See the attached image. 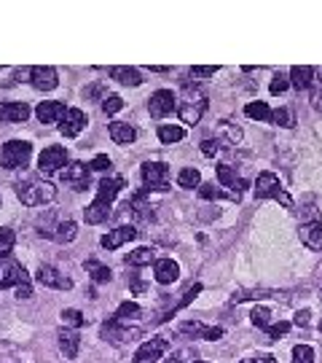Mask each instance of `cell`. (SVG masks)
I'll return each mask as SVG.
<instances>
[{"label": "cell", "mask_w": 322, "mask_h": 363, "mask_svg": "<svg viewBox=\"0 0 322 363\" xmlns=\"http://www.w3.org/2000/svg\"><path fill=\"white\" fill-rule=\"evenodd\" d=\"M124 186H126V180H124L121 175H113V178H105V180H100L94 202H92V205L84 210L86 224L97 226V224H102V221H108V215H110V208H113V199L119 197Z\"/></svg>", "instance_id": "obj_1"}, {"label": "cell", "mask_w": 322, "mask_h": 363, "mask_svg": "<svg viewBox=\"0 0 322 363\" xmlns=\"http://www.w3.org/2000/svg\"><path fill=\"white\" fill-rule=\"evenodd\" d=\"M17 199L22 205H27V208H41V205H46L51 202L54 197H57V189H54V183L49 180H41V178H27V180H19L17 186Z\"/></svg>", "instance_id": "obj_2"}, {"label": "cell", "mask_w": 322, "mask_h": 363, "mask_svg": "<svg viewBox=\"0 0 322 363\" xmlns=\"http://www.w3.org/2000/svg\"><path fill=\"white\" fill-rule=\"evenodd\" d=\"M8 288L17 291V299H30L33 296V280H30L27 269L19 261H8L6 272L0 277V291H8Z\"/></svg>", "instance_id": "obj_3"}, {"label": "cell", "mask_w": 322, "mask_h": 363, "mask_svg": "<svg viewBox=\"0 0 322 363\" xmlns=\"http://www.w3.org/2000/svg\"><path fill=\"white\" fill-rule=\"evenodd\" d=\"M186 97H183V103L177 105V116L183 119V124H199L204 116V111H207V94H204L199 87H193L191 92V84H186Z\"/></svg>", "instance_id": "obj_4"}, {"label": "cell", "mask_w": 322, "mask_h": 363, "mask_svg": "<svg viewBox=\"0 0 322 363\" xmlns=\"http://www.w3.org/2000/svg\"><path fill=\"white\" fill-rule=\"evenodd\" d=\"M30 156H33V145L27 140H8L0 148V164L6 170H24L30 164Z\"/></svg>", "instance_id": "obj_5"}, {"label": "cell", "mask_w": 322, "mask_h": 363, "mask_svg": "<svg viewBox=\"0 0 322 363\" xmlns=\"http://www.w3.org/2000/svg\"><path fill=\"white\" fill-rule=\"evenodd\" d=\"M253 194H255V199H277V202H282L285 208H293L290 194L279 186V178H277L274 173H261L258 175Z\"/></svg>", "instance_id": "obj_6"}, {"label": "cell", "mask_w": 322, "mask_h": 363, "mask_svg": "<svg viewBox=\"0 0 322 363\" xmlns=\"http://www.w3.org/2000/svg\"><path fill=\"white\" fill-rule=\"evenodd\" d=\"M145 191H170V167L167 162H145L142 164Z\"/></svg>", "instance_id": "obj_7"}, {"label": "cell", "mask_w": 322, "mask_h": 363, "mask_svg": "<svg viewBox=\"0 0 322 363\" xmlns=\"http://www.w3.org/2000/svg\"><path fill=\"white\" fill-rule=\"evenodd\" d=\"M102 339L116 347H124V345H129V342H135V339H140V329H129L126 323L110 318V320L102 323Z\"/></svg>", "instance_id": "obj_8"}, {"label": "cell", "mask_w": 322, "mask_h": 363, "mask_svg": "<svg viewBox=\"0 0 322 363\" xmlns=\"http://www.w3.org/2000/svg\"><path fill=\"white\" fill-rule=\"evenodd\" d=\"M59 180L73 191H86L89 189V180H92V170H89V164L70 162L68 167L59 173Z\"/></svg>", "instance_id": "obj_9"}, {"label": "cell", "mask_w": 322, "mask_h": 363, "mask_svg": "<svg viewBox=\"0 0 322 363\" xmlns=\"http://www.w3.org/2000/svg\"><path fill=\"white\" fill-rule=\"evenodd\" d=\"M65 164H68V151L62 145H49L38 156V173L41 175L59 173V167H65Z\"/></svg>", "instance_id": "obj_10"}, {"label": "cell", "mask_w": 322, "mask_h": 363, "mask_svg": "<svg viewBox=\"0 0 322 363\" xmlns=\"http://www.w3.org/2000/svg\"><path fill=\"white\" fill-rule=\"evenodd\" d=\"M35 280L43 285V288H54V291H70L73 288V280L68 275H62L57 266L51 264H41L38 272H35Z\"/></svg>", "instance_id": "obj_11"}, {"label": "cell", "mask_w": 322, "mask_h": 363, "mask_svg": "<svg viewBox=\"0 0 322 363\" xmlns=\"http://www.w3.org/2000/svg\"><path fill=\"white\" fill-rule=\"evenodd\" d=\"M148 111H151L153 119H164V116H170L172 111H177V100H175V94L170 89H156L151 94V100H148Z\"/></svg>", "instance_id": "obj_12"}, {"label": "cell", "mask_w": 322, "mask_h": 363, "mask_svg": "<svg viewBox=\"0 0 322 363\" xmlns=\"http://www.w3.org/2000/svg\"><path fill=\"white\" fill-rule=\"evenodd\" d=\"M167 347L170 342L167 339H161V336H156V339H148V342H142L140 350L135 353V358L132 363H156L164 353H167Z\"/></svg>", "instance_id": "obj_13"}, {"label": "cell", "mask_w": 322, "mask_h": 363, "mask_svg": "<svg viewBox=\"0 0 322 363\" xmlns=\"http://www.w3.org/2000/svg\"><path fill=\"white\" fill-rule=\"evenodd\" d=\"M30 81H33L35 89L51 92V89L59 87V73L51 65H35V68H30Z\"/></svg>", "instance_id": "obj_14"}, {"label": "cell", "mask_w": 322, "mask_h": 363, "mask_svg": "<svg viewBox=\"0 0 322 363\" xmlns=\"http://www.w3.org/2000/svg\"><path fill=\"white\" fill-rule=\"evenodd\" d=\"M84 127H86V113L81 108H68L65 119L59 121V132L65 138H78L84 132Z\"/></svg>", "instance_id": "obj_15"}, {"label": "cell", "mask_w": 322, "mask_h": 363, "mask_svg": "<svg viewBox=\"0 0 322 363\" xmlns=\"http://www.w3.org/2000/svg\"><path fill=\"white\" fill-rule=\"evenodd\" d=\"M137 237V229L135 226H119V229H113V232H108L105 237L100 240V245L105 250H119L121 245H126V242H132Z\"/></svg>", "instance_id": "obj_16"}, {"label": "cell", "mask_w": 322, "mask_h": 363, "mask_svg": "<svg viewBox=\"0 0 322 363\" xmlns=\"http://www.w3.org/2000/svg\"><path fill=\"white\" fill-rule=\"evenodd\" d=\"M65 113H68V108L59 100H49V103H41L35 108V116L41 124H57V121L65 119Z\"/></svg>", "instance_id": "obj_17"}, {"label": "cell", "mask_w": 322, "mask_h": 363, "mask_svg": "<svg viewBox=\"0 0 322 363\" xmlns=\"http://www.w3.org/2000/svg\"><path fill=\"white\" fill-rule=\"evenodd\" d=\"M153 277H156V283H161V285H170V283H175V280L180 277V266H177V261L156 259L153 261Z\"/></svg>", "instance_id": "obj_18"}, {"label": "cell", "mask_w": 322, "mask_h": 363, "mask_svg": "<svg viewBox=\"0 0 322 363\" xmlns=\"http://www.w3.org/2000/svg\"><path fill=\"white\" fill-rule=\"evenodd\" d=\"M27 119H30V105L27 103H0V121L22 124Z\"/></svg>", "instance_id": "obj_19"}, {"label": "cell", "mask_w": 322, "mask_h": 363, "mask_svg": "<svg viewBox=\"0 0 322 363\" xmlns=\"http://www.w3.org/2000/svg\"><path fill=\"white\" fill-rule=\"evenodd\" d=\"M57 339H59V350H62V355L73 361L75 355H78V350H81V334L73 329H59L57 334Z\"/></svg>", "instance_id": "obj_20"}, {"label": "cell", "mask_w": 322, "mask_h": 363, "mask_svg": "<svg viewBox=\"0 0 322 363\" xmlns=\"http://www.w3.org/2000/svg\"><path fill=\"white\" fill-rule=\"evenodd\" d=\"M183 334H191V336H196V339H221L223 336V329L221 326H204L199 320H186L183 326H180Z\"/></svg>", "instance_id": "obj_21"}, {"label": "cell", "mask_w": 322, "mask_h": 363, "mask_svg": "<svg viewBox=\"0 0 322 363\" xmlns=\"http://www.w3.org/2000/svg\"><path fill=\"white\" fill-rule=\"evenodd\" d=\"M298 237H301V242H304L306 248H312V250H322V224L320 221L301 224V229H298Z\"/></svg>", "instance_id": "obj_22"}, {"label": "cell", "mask_w": 322, "mask_h": 363, "mask_svg": "<svg viewBox=\"0 0 322 363\" xmlns=\"http://www.w3.org/2000/svg\"><path fill=\"white\" fill-rule=\"evenodd\" d=\"M108 132H110V140L119 143V145H129V143L137 140V129L132 124H126V121H113L108 127Z\"/></svg>", "instance_id": "obj_23"}, {"label": "cell", "mask_w": 322, "mask_h": 363, "mask_svg": "<svg viewBox=\"0 0 322 363\" xmlns=\"http://www.w3.org/2000/svg\"><path fill=\"white\" fill-rule=\"evenodd\" d=\"M110 78L121 84V87H140L142 84V76L137 68H126V65H119V68H110Z\"/></svg>", "instance_id": "obj_24"}, {"label": "cell", "mask_w": 322, "mask_h": 363, "mask_svg": "<svg viewBox=\"0 0 322 363\" xmlns=\"http://www.w3.org/2000/svg\"><path fill=\"white\" fill-rule=\"evenodd\" d=\"M312 78H314V68H309V65H295V68L290 70V84L298 89V92L312 87Z\"/></svg>", "instance_id": "obj_25"}, {"label": "cell", "mask_w": 322, "mask_h": 363, "mask_svg": "<svg viewBox=\"0 0 322 363\" xmlns=\"http://www.w3.org/2000/svg\"><path fill=\"white\" fill-rule=\"evenodd\" d=\"M84 269H86V275H92V280H94V283H110V277H113L110 266H105V264H102V261H97V259L84 261Z\"/></svg>", "instance_id": "obj_26"}, {"label": "cell", "mask_w": 322, "mask_h": 363, "mask_svg": "<svg viewBox=\"0 0 322 363\" xmlns=\"http://www.w3.org/2000/svg\"><path fill=\"white\" fill-rule=\"evenodd\" d=\"M78 237V226L73 224V221H59V224L54 226V234H51V240L59 242V245H65V242H73Z\"/></svg>", "instance_id": "obj_27"}, {"label": "cell", "mask_w": 322, "mask_h": 363, "mask_svg": "<svg viewBox=\"0 0 322 363\" xmlns=\"http://www.w3.org/2000/svg\"><path fill=\"white\" fill-rule=\"evenodd\" d=\"M199 197H202V199H223V197H228V199L239 202V199H242V191L215 189V183H204V186H199Z\"/></svg>", "instance_id": "obj_28"}, {"label": "cell", "mask_w": 322, "mask_h": 363, "mask_svg": "<svg viewBox=\"0 0 322 363\" xmlns=\"http://www.w3.org/2000/svg\"><path fill=\"white\" fill-rule=\"evenodd\" d=\"M218 180L226 191H239L244 186V180H237V173L228 164H218Z\"/></svg>", "instance_id": "obj_29"}, {"label": "cell", "mask_w": 322, "mask_h": 363, "mask_svg": "<svg viewBox=\"0 0 322 363\" xmlns=\"http://www.w3.org/2000/svg\"><path fill=\"white\" fill-rule=\"evenodd\" d=\"M183 138H186V129H183V127H177V124H161V127H159V140H161L164 145L180 143Z\"/></svg>", "instance_id": "obj_30"}, {"label": "cell", "mask_w": 322, "mask_h": 363, "mask_svg": "<svg viewBox=\"0 0 322 363\" xmlns=\"http://www.w3.org/2000/svg\"><path fill=\"white\" fill-rule=\"evenodd\" d=\"M177 186L180 189H199L202 186V173L196 167H183L177 173Z\"/></svg>", "instance_id": "obj_31"}, {"label": "cell", "mask_w": 322, "mask_h": 363, "mask_svg": "<svg viewBox=\"0 0 322 363\" xmlns=\"http://www.w3.org/2000/svg\"><path fill=\"white\" fill-rule=\"evenodd\" d=\"M151 261H156L153 248H135L132 253H126V264H129V266H145V264H151Z\"/></svg>", "instance_id": "obj_32"}, {"label": "cell", "mask_w": 322, "mask_h": 363, "mask_svg": "<svg viewBox=\"0 0 322 363\" xmlns=\"http://www.w3.org/2000/svg\"><path fill=\"white\" fill-rule=\"evenodd\" d=\"M244 116H250V119H258V121H272L274 111L269 108L266 103H247L244 105Z\"/></svg>", "instance_id": "obj_33"}, {"label": "cell", "mask_w": 322, "mask_h": 363, "mask_svg": "<svg viewBox=\"0 0 322 363\" xmlns=\"http://www.w3.org/2000/svg\"><path fill=\"white\" fill-rule=\"evenodd\" d=\"M116 320H121V323H129V320H137V318H142V307L140 304H135V301H124L119 310H116V315H113Z\"/></svg>", "instance_id": "obj_34"}, {"label": "cell", "mask_w": 322, "mask_h": 363, "mask_svg": "<svg viewBox=\"0 0 322 363\" xmlns=\"http://www.w3.org/2000/svg\"><path fill=\"white\" fill-rule=\"evenodd\" d=\"M202 294V283H193V285H191V288H188L186 294H183V299H180V301H177V304H172L170 307V312H167V318H172V315H175V312H180V310H186L188 304H191V301H193V299H196V296ZM167 318H164V320H167Z\"/></svg>", "instance_id": "obj_35"}, {"label": "cell", "mask_w": 322, "mask_h": 363, "mask_svg": "<svg viewBox=\"0 0 322 363\" xmlns=\"http://www.w3.org/2000/svg\"><path fill=\"white\" fill-rule=\"evenodd\" d=\"M62 329H81V326H86V318L81 310H62Z\"/></svg>", "instance_id": "obj_36"}, {"label": "cell", "mask_w": 322, "mask_h": 363, "mask_svg": "<svg viewBox=\"0 0 322 363\" xmlns=\"http://www.w3.org/2000/svg\"><path fill=\"white\" fill-rule=\"evenodd\" d=\"M14 242H17V234H14V229L3 226V229H0V259L11 256V250H14Z\"/></svg>", "instance_id": "obj_37"}, {"label": "cell", "mask_w": 322, "mask_h": 363, "mask_svg": "<svg viewBox=\"0 0 322 363\" xmlns=\"http://www.w3.org/2000/svg\"><path fill=\"white\" fill-rule=\"evenodd\" d=\"M250 320H253V326L255 329H269L272 326V312L266 310V307H255L253 315H250Z\"/></svg>", "instance_id": "obj_38"}, {"label": "cell", "mask_w": 322, "mask_h": 363, "mask_svg": "<svg viewBox=\"0 0 322 363\" xmlns=\"http://www.w3.org/2000/svg\"><path fill=\"white\" fill-rule=\"evenodd\" d=\"M290 363H314V350L309 345H295L293 347V361Z\"/></svg>", "instance_id": "obj_39"}, {"label": "cell", "mask_w": 322, "mask_h": 363, "mask_svg": "<svg viewBox=\"0 0 322 363\" xmlns=\"http://www.w3.org/2000/svg\"><path fill=\"white\" fill-rule=\"evenodd\" d=\"M272 121L277 124V127H285V129H290V127L295 124V116H293V111H290V108H279V111H274Z\"/></svg>", "instance_id": "obj_40"}, {"label": "cell", "mask_w": 322, "mask_h": 363, "mask_svg": "<svg viewBox=\"0 0 322 363\" xmlns=\"http://www.w3.org/2000/svg\"><path fill=\"white\" fill-rule=\"evenodd\" d=\"M110 167H113V162H110V156H105V154L94 156V159L89 162V170H92V173H110Z\"/></svg>", "instance_id": "obj_41"}, {"label": "cell", "mask_w": 322, "mask_h": 363, "mask_svg": "<svg viewBox=\"0 0 322 363\" xmlns=\"http://www.w3.org/2000/svg\"><path fill=\"white\" fill-rule=\"evenodd\" d=\"M121 108H124V100H121L119 94H108V97L102 100V111H105L108 116H113V113H119Z\"/></svg>", "instance_id": "obj_42"}, {"label": "cell", "mask_w": 322, "mask_h": 363, "mask_svg": "<svg viewBox=\"0 0 322 363\" xmlns=\"http://www.w3.org/2000/svg\"><path fill=\"white\" fill-rule=\"evenodd\" d=\"M288 87H290L288 76H285V73H277V76L272 78V84H269V92H272V94H282Z\"/></svg>", "instance_id": "obj_43"}, {"label": "cell", "mask_w": 322, "mask_h": 363, "mask_svg": "<svg viewBox=\"0 0 322 363\" xmlns=\"http://www.w3.org/2000/svg\"><path fill=\"white\" fill-rule=\"evenodd\" d=\"M221 129L226 132L228 143H234V145H237L239 140H242V129H239L237 124H231V121H221Z\"/></svg>", "instance_id": "obj_44"}, {"label": "cell", "mask_w": 322, "mask_h": 363, "mask_svg": "<svg viewBox=\"0 0 322 363\" xmlns=\"http://www.w3.org/2000/svg\"><path fill=\"white\" fill-rule=\"evenodd\" d=\"M266 296H274V291H244V294H234V296H231V304L247 301V299H266Z\"/></svg>", "instance_id": "obj_45"}, {"label": "cell", "mask_w": 322, "mask_h": 363, "mask_svg": "<svg viewBox=\"0 0 322 363\" xmlns=\"http://www.w3.org/2000/svg\"><path fill=\"white\" fill-rule=\"evenodd\" d=\"M288 331H290L288 320H279V323H272V326L266 329V336H269V339H279V336H285Z\"/></svg>", "instance_id": "obj_46"}, {"label": "cell", "mask_w": 322, "mask_h": 363, "mask_svg": "<svg viewBox=\"0 0 322 363\" xmlns=\"http://www.w3.org/2000/svg\"><path fill=\"white\" fill-rule=\"evenodd\" d=\"M218 68L215 65H193L191 68V76H196V78H210V76H215Z\"/></svg>", "instance_id": "obj_47"}, {"label": "cell", "mask_w": 322, "mask_h": 363, "mask_svg": "<svg viewBox=\"0 0 322 363\" xmlns=\"http://www.w3.org/2000/svg\"><path fill=\"white\" fill-rule=\"evenodd\" d=\"M218 151H221V140H212V138L202 140V154L204 156H210V159H212Z\"/></svg>", "instance_id": "obj_48"}, {"label": "cell", "mask_w": 322, "mask_h": 363, "mask_svg": "<svg viewBox=\"0 0 322 363\" xmlns=\"http://www.w3.org/2000/svg\"><path fill=\"white\" fill-rule=\"evenodd\" d=\"M309 318H312V312L301 310L298 315H295V326H298V329H306V326H309Z\"/></svg>", "instance_id": "obj_49"}, {"label": "cell", "mask_w": 322, "mask_h": 363, "mask_svg": "<svg viewBox=\"0 0 322 363\" xmlns=\"http://www.w3.org/2000/svg\"><path fill=\"white\" fill-rule=\"evenodd\" d=\"M312 105H314V111H322V84L312 92Z\"/></svg>", "instance_id": "obj_50"}, {"label": "cell", "mask_w": 322, "mask_h": 363, "mask_svg": "<svg viewBox=\"0 0 322 363\" xmlns=\"http://www.w3.org/2000/svg\"><path fill=\"white\" fill-rule=\"evenodd\" d=\"M239 363H277L274 355H261V358H247V361H239Z\"/></svg>", "instance_id": "obj_51"}, {"label": "cell", "mask_w": 322, "mask_h": 363, "mask_svg": "<svg viewBox=\"0 0 322 363\" xmlns=\"http://www.w3.org/2000/svg\"><path fill=\"white\" fill-rule=\"evenodd\" d=\"M86 94H89V97H102V87L100 84H94V87L86 92ZM102 100H105V97H102Z\"/></svg>", "instance_id": "obj_52"}, {"label": "cell", "mask_w": 322, "mask_h": 363, "mask_svg": "<svg viewBox=\"0 0 322 363\" xmlns=\"http://www.w3.org/2000/svg\"><path fill=\"white\" fill-rule=\"evenodd\" d=\"M167 70H170V68H161V65H153L151 73H167Z\"/></svg>", "instance_id": "obj_53"}, {"label": "cell", "mask_w": 322, "mask_h": 363, "mask_svg": "<svg viewBox=\"0 0 322 363\" xmlns=\"http://www.w3.org/2000/svg\"><path fill=\"white\" fill-rule=\"evenodd\" d=\"M196 363H207V361H196Z\"/></svg>", "instance_id": "obj_54"}, {"label": "cell", "mask_w": 322, "mask_h": 363, "mask_svg": "<svg viewBox=\"0 0 322 363\" xmlns=\"http://www.w3.org/2000/svg\"><path fill=\"white\" fill-rule=\"evenodd\" d=\"M320 331H322V323H320Z\"/></svg>", "instance_id": "obj_55"}, {"label": "cell", "mask_w": 322, "mask_h": 363, "mask_svg": "<svg viewBox=\"0 0 322 363\" xmlns=\"http://www.w3.org/2000/svg\"><path fill=\"white\" fill-rule=\"evenodd\" d=\"M0 205H3V199H0Z\"/></svg>", "instance_id": "obj_56"}]
</instances>
